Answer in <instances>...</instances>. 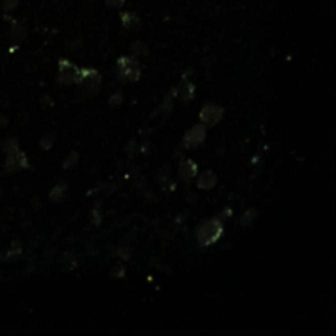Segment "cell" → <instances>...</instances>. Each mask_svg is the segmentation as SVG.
Instances as JSON below:
<instances>
[{"mask_svg": "<svg viewBox=\"0 0 336 336\" xmlns=\"http://www.w3.org/2000/svg\"><path fill=\"white\" fill-rule=\"evenodd\" d=\"M197 241L200 246H212L223 236V223L220 218H212L197 228Z\"/></svg>", "mask_w": 336, "mask_h": 336, "instance_id": "6da1fadb", "label": "cell"}, {"mask_svg": "<svg viewBox=\"0 0 336 336\" xmlns=\"http://www.w3.org/2000/svg\"><path fill=\"white\" fill-rule=\"evenodd\" d=\"M116 74L125 82H134L141 76V64L134 58H120L116 61Z\"/></svg>", "mask_w": 336, "mask_h": 336, "instance_id": "7a4b0ae2", "label": "cell"}, {"mask_svg": "<svg viewBox=\"0 0 336 336\" xmlns=\"http://www.w3.org/2000/svg\"><path fill=\"white\" fill-rule=\"evenodd\" d=\"M78 84H80L82 90H84L87 96H96L100 90V86H102V78H100V74L96 69H82L79 74Z\"/></svg>", "mask_w": 336, "mask_h": 336, "instance_id": "3957f363", "label": "cell"}, {"mask_svg": "<svg viewBox=\"0 0 336 336\" xmlns=\"http://www.w3.org/2000/svg\"><path fill=\"white\" fill-rule=\"evenodd\" d=\"M223 115H225V110H223L220 105L215 104H207L200 112V120L205 126H215L218 125V122H222Z\"/></svg>", "mask_w": 336, "mask_h": 336, "instance_id": "277c9868", "label": "cell"}, {"mask_svg": "<svg viewBox=\"0 0 336 336\" xmlns=\"http://www.w3.org/2000/svg\"><path fill=\"white\" fill-rule=\"evenodd\" d=\"M80 69H78L72 62H69L68 60L60 61V82L64 86L70 84H78L79 80Z\"/></svg>", "mask_w": 336, "mask_h": 336, "instance_id": "5b68a950", "label": "cell"}, {"mask_svg": "<svg viewBox=\"0 0 336 336\" xmlns=\"http://www.w3.org/2000/svg\"><path fill=\"white\" fill-rule=\"evenodd\" d=\"M205 136H207V132H205L204 125L192 126L188 132L184 134V140H182V144H184L186 150H194L204 143Z\"/></svg>", "mask_w": 336, "mask_h": 336, "instance_id": "8992f818", "label": "cell"}, {"mask_svg": "<svg viewBox=\"0 0 336 336\" xmlns=\"http://www.w3.org/2000/svg\"><path fill=\"white\" fill-rule=\"evenodd\" d=\"M28 168V158L25 152H22L20 150L7 154V170L8 172H15V170L25 169Z\"/></svg>", "mask_w": 336, "mask_h": 336, "instance_id": "52a82bcc", "label": "cell"}, {"mask_svg": "<svg viewBox=\"0 0 336 336\" xmlns=\"http://www.w3.org/2000/svg\"><path fill=\"white\" fill-rule=\"evenodd\" d=\"M197 176V164L192 159H186L179 166V178L184 182H190Z\"/></svg>", "mask_w": 336, "mask_h": 336, "instance_id": "ba28073f", "label": "cell"}, {"mask_svg": "<svg viewBox=\"0 0 336 336\" xmlns=\"http://www.w3.org/2000/svg\"><path fill=\"white\" fill-rule=\"evenodd\" d=\"M215 184H216V176L214 172H210V170H207V172H204L202 176H200V179H198V187L200 188L212 190V188L215 187Z\"/></svg>", "mask_w": 336, "mask_h": 336, "instance_id": "9c48e42d", "label": "cell"}, {"mask_svg": "<svg viewBox=\"0 0 336 336\" xmlns=\"http://www.w3.org/2000/svg\"><path fill=\"white\" fill-rule=\"evenodd\" d=\"M66 196V184H58L50 192V200L54 204H60Z\"/></svg>", "mask_w": 336, "mask_h": 336, "instance_id": "30bf717a", "label": "cell"}, {"mask_svg": "<svg viewBox=\"0 0 336 336\" xmlns=\"http://www.w3.org/2000/svg\"><path fill=\"white\" fill-rule=\"evenodd\" d=\"M179 96L182 98V102H188V100L194 98V84L192 82H184L179 89Z\"/></svg>", "mask_w": 336, "mask_h": 336, "instance_id": "8fae6325", "label": "cell"}, {"mask_svg": "<svg viewBox=\"0 0 336 336\" xmlns=\"http://www.w3.org/2000/svg\"><path fill=\"white\" fill-rule=\"evenodd\" d=\"M122 22H123V26L132 28L133 25H138L140 18L134 14H132V12H123V14H122Z\"/></svg>", "mask_w": 336, "mask_h": 336, "instance_id": "7c38bea8", "label": "cell"}, {"mask_svg": "<svg viewBox=\"0 0 336 336\" xmlns=\"http://www.w3.org/2000/svg\"><path fill=\"white\" fill-rule=\"evenodd\" d=\"M256 216H258V212L254 208H250L246 214H243V216H241V225H243V226L251 225V223L254 222Z\"/></svg>", "mask_w": 336, "mask_h": 336, "instance_id": "4fadbf2b", "label": "cell"}, {"mask_svg": "<svg viewBox=\"0 0 336 336\" xmlns=\"http://www.w3.org/2000/svg\"><path fill=\"white\" fill-rule=\"evenodd\" d=\"M79 162V154L78 152H70V154L64 159V169H72L78 166Z\"/></svg>", "mask_w": 336, "mask_h": 336, "instance_id": "5bb4252c", "label": "cell"}, {"mask_svg": "<svg viewBox=\"0 0 336 336\" xmlns=\"http://www.w3.org/2000/svg\"><path fill=\"white\" fill-rule=\"evenodd\" d=\"M132 51L134 54H140V56H146L148 54V50H146V46L143 43H140V41H134L132 44Z\"/></svg>", "mask_w": 336, "mask_h": 336, "instance_id": "9a60e30c", "label": "cell"}, {"mask_svg": "<svg viewBox=\"0 0 336 336\" xmlns=\"http://www.w3.org/2000/svg\"><path fill=\"white\" fill-rule=\"evenodd\" d=\"M12 36H14L15 40L25 38V28H23L20 23H15L14 28H12Z\"/></svg>", "mask_w": 336, "mask_h": 336, "instance_id": "2e32d148", "label": "cell"}, {"mask_svg": "<svg viewBox=\"0 0 336 336\" xmlns=\"http://www.w3.org/2000/svg\"><path fill=\"white\" fill-rule=\"evenodd\" d=\"M5 151H7V154L18 151V143H16V140H8V143L5 144Z\"/></svg>", "mask_w": 336, "mask_h": 336, "instance_id": "e0dca14e", "label": "cell"}, {"mask_svg": "<svg viewBox=\"0 0 336 336\" xmlns=\"http://www.w3.org/2000/svg\"><path fill=\"white\" fill-rule=\"evenodd\" d=\"M16 5H18V0H5V2H4V10L5 12H12L14 8H16Z\"/></svg>", "mask_w": 336, "mask_h": 336, "instance_id": "ac0fdd59", "label": "cell"}, {"mask_svg": "<svg viewBox=\"0 0 336 336\" xmlns=\"http://www.w3.org/2000/svg\"><path fill=\"white\" fill-rule=\"evenodd\" d=\"M107 2L108 7H114V8H120L125 5V0H105Z\"/></svg>", "mask_w": 336, "mask_h": 336, "instance_id": "d6986e66", "label": "cell"}, {"mask_svg": "<svg viewBox=\"0 0 336 336\" xmlns=\"http://www.w3.org/2000/svg\"><path fill=\"white\" fill-rule=\"evenodd\" d=\"M122 98H123L122 92H118V94H116V96H112L110 104H112V105H120V104H122Z\"/></svg>", "mask_w": 336, "mask_h": 336, "instance_id": "ffe728a7", "label": "cell"}, {"mask_svg": "<svg viewBox=\"0 0 336 336\" xmlns=\"http://www.w3.org/2000/svg\"><path fill=\"white\" fill-rule=\"evenodd\" d=\"M90 218H92V223H96V225H98L100 222H102V215H98L96 210L92 212V215H90Z\"/></svg>", "mask_w": 336, "mask_h": 336, "instance_id": "44dd1931", "label": "cell"}]
</instances>
